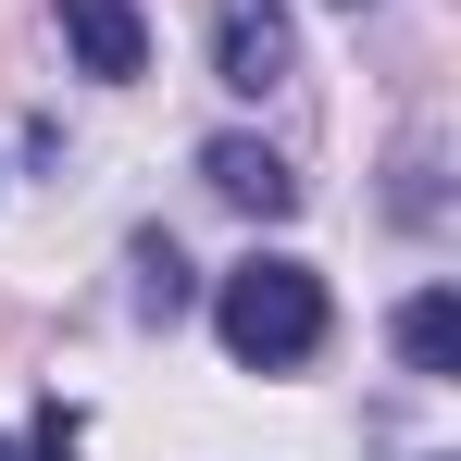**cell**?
<instances>
[{
    "mask_svg": "<svg viewBox=\"0 0 461 461\" xmlns=\"http://www.w3.org/2000/svg\"><path fill=\"white\" fill-rule=\"evenodd\" d=\"M63 13V38H76V76L125 87L138 63H150V25H138V0H50Z\"/></svg>",
    "mask_w": 461,
    "mask_h": 461,
    "instance_id": "cell-3",
    "label": "cell"
},
{
    "mask_svg": "<svg viewBox=\"0 0 461 461\" xmlns=\"http://www.w3.org/2000/svg\"><path fill=\"white\" fill-rule=\"evenodd\" d=\"M212 76L237 100H275L300 76V38H287V0H212Z\"/></svg>",
    "mask_w": 461,
    "mask_h": 461,
    "instance_id": "cell-2",
    "label": "cell"
},
{
    "mask_svg": "<svg viewBox=\"0 0 461 461\" xmlns=\"http://www.w3.org/2000/svg\"><path fill=\"white\" fill-rule=\"evenodd\" d=\"M138 312H150V324L187 312V262H175V237H138Z\"/></svg>",
    "mask_w": 461,
    "mask_h": 461,
    "instance_id": "cell-6",
    "label": "cell"
},
{
    "mask_svg": "<svg viewBox=\"0 0 461 461\" xmlns=\"http://www.w3.org/2000/svg\"><path fill=\"white\" fill-rule=\"evenodd\" d=\"M200 175H212V200L262 212V225H275V212H300V175L262 150V138H212V150H200Z\"/></svg>",
    "mask_w": 461,
    "mask_h": 461,
    "instance_id": "cell-4",
    "label": "cell"
},
{
    "mask_svg": "<svg viewBox=\"0 0 461 461\" xmlns=\"http://www.w3.org/2000/svg\"><path fill=\"white\" fill-rule=\"evenodd\" d=\"M399 362H411V375H461V300L449 287L399 300Z\"/></svg>",
    "mask_w": 461,
    "mask_h": 461,
    "instance_id": "cell-5",
    "label": "cell"
},
{
    "mask_svg": "<svg viewBox=\"0 0 461 461\" xmlns=\"http://www.w3.org/2000/svg\"><path fill=\"white\" fill-rule=\"evenodd\" d=\"M212 337H225L249 375H287L324 349V275L312 262H237L225 300H212Z\"/></svg>",
    "mask_w": 461,
    "mask_h": 461,
    "instance_id": "cell-1",
    "label": "cell"
},
{
    "mask_svg": "<svg viewBox=\"0 0 461 461\" xmlns=\"http://www.w3.org/2000/svg\"><path fill=\"white\" fill-rule=\"evenodd\" d=\"M0 461H25V449H0Z\"/></svg>",
    "mask_w": 461,
    "mask_h": 461,
    "instance_id": "cell-8",
    "label": "cell"
},
{
    "mask_svg": "<svg viewBox=\"0 0 461 461\" xmlns=\"http://www.w3.org/2000/svg\"><path fill=\"white\" fill-rule=\"evenodd\" d=\"M87 449V411H76V399H50V411H38V449H25V461H76Z\"/></svg>",
    "mask_w": 461,
    "mask_h": 461,
    "instance_id": "cell-7",
    "label": "cell"
}]
</instances>
